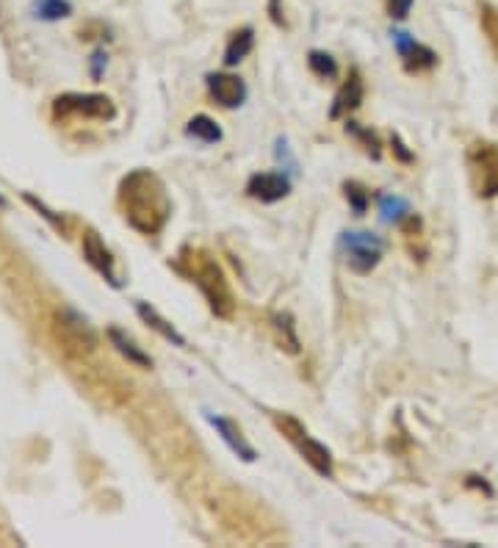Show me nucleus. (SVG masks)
Here are the masks:
<instances>
[{
	"mask_svg": "<svg viewBox=\"0 0 498 548\" xmlns=\"http://www.w3.org/2000/svg\"><path fill=\"white\" fill-rule=\"evenodd\" d=\"M117 203L125 222L142 236H158L172 216V200L153 170H133L122 178Z\"/></svg>",
	"mask_w": 498,
	"mask_h": 548,
	"instance_id": "f257e3e1",
	"label": "nucleus"
},
{
	"mask_svg": "<svg viewBox=\"0 0 498 548\" xmlns=\"http://www.w3.org/2000/svg\"><path fill=\"white\" fill-rule=\"evenodd\" d=\"M175 269L199 288V294L205 297L216 318H224V321L232 318V313H236V297H232V288L222 266L216 264V257L208 249L186 244L175 257Z\"/></svg>",
	"mask_w": 498,
	"mask_h": 548,
	"instance_id": "f03ea898",
	"label": "nucleus"
},
{
	"mask_svg": "<svg viewBox=\"0 0 498 548\" xmlns=\"http://www.w3.org/2000/svg\"><path fill=\"white\" fill-rule=\"evenodd\" d=\"M272 422H275V427L283 432V438L299 451V455H302V460L319 474V476H332L336 474V460H332V451L324 446V443H319L310 432H308V427L302 424V422H296L293 415H288V413H275L272 415Z\"/></svg>",
	"mask_w": 498,
	"mask_h": 548,
	"instance_id": "7ed1b4c3",
	"label": "nucleus"
},
{
	"mask_svg": "<svg viewBox=\"0 0 498 548\" xmlns=\"http://www.w3.org/2000/svg\"><path fill=\"white\" fill-rule=\"evenodd\" d=\"M465 167H468L471 188L479 200L498 197V144L490 139H476L465 152Z\"/></svg>",
	"mask_w": 498,
	"mask_h": 548,
	"instance_id": "20e7f679",
	"label": "nucleus"
},
{
	"mask_svg": "<svg viewBox=\"0 0 498 548\" xmlns=\"http://www.w3.org/2000/svg\"><path fill=\"white\" fill-rule=\"evenodd\" d=\"M53 117H86V119H100L111 122L117 117V109L111 98L106 94H81V91H66L58 94L53 100Z\"/></svg>",
	"mask_w": 498,
	"mask_h": 548,
	"instance_id": "39448f33",
	"label": "nucleus"
},
{
	"mask_svg": "<svg viewBox=\"0 0 498 548\" xmlns=\"http://www.w3.org/2000/svg\"><path fill=\"white\" fill-rule=\"evenodd\" d=\"M53 330H56L58 344H64V349H70L75 354H89L97 346V333L92 330V325L81 313H75L70 308H64V310L56 313Z\"/></svg>",
	"mask_w": 498,
	"mask_h": 548,
	"instance_id": "423d86ee",
	"label": "nucleus"
},
{
	"mask_svg": "<svg viewBox=\"0 0 498 548\" xmlns=\"http://www.w3.org/2000/svg\"><path fill=\"white\" fill-rule=\"evenodd\" d=\"M341 244L346 249V266L354 274H371L382 261L385 244L374 233H344Z\"/></svg>",
	"mask_w": 498,
	"mask_h": 548,
	"instance_id": "0eeeda50",
	"label": "nucleus"
},
{
	"mask_svg": "<svg viewBox=\"0 0 498 548\" xmlns=\"http://www.w3.org/2000/svg\"><path fill=\"white\" fill-rule=\"evenodd\" d=\"M393 42H396V50H398V58H402V67L405 73L410 75H421V73H429L438 67V53L415 42L410 34H405V30H396L393 34Z\"/></svg>",
	"mask_w": 498,
	"mask_h": 548,
	"instance_id": "6e6552de",
	"label": "nucleus"
},
{
	"mask_svg": "<svg viewBox=\"0 0 498 548\" xmlns=\"http://www.w3.org/2000/svg\"><path fill=\"white\" fill-rule=\"evenodd\" d=\"M208 91L211 98L222 106V109H239L247 100V83L239 75L230 73H211L208 78Z\"/></svg>",
	"mask_w": 498,
	"mask_h": 548,
	"instance_id": "1a4fd4ad",
	"label": "nucleus"
},
{
	"mask_svg": "<svg viewBox=\"0 0 498 548\" xmlns=\"http://www.w3.org/2000/svg\"><path fill=\"white\" fill-rule=\"evenodd\" d=\"M247 195L258 203H280L291 195V180L277 172H260L247 180Z\"/></svg>",
	"mask_w": 498,
	"mask_h": 548,
	"instance_id": "9d476101",
	"label": "nucleus"
},
{
	"mask_svg": "<svg viewBox=\"0 0 498 548\" xmlns=\"http://www.w3.org/2000/svg\"><path fill=\"white\" fill-rule=\"evenodd\" d=\"M83 255H86V261L103 274L111 285H119V277L114 272V255L111 249L103 244V239H100L94 231H86L83 233Z\"/></svg>",
	"mask_w": 498,
	"mask_h": 548,
	"instance_id": "9b49d317",
	"label": "nucleus"
},
{
	"mask_svg": "<svg viewBox=\"0 0 498 548\" xmlns=\"http://www.w3.org/2000/svg\"><path fill=\"white\" fill-rule=\"evenodd\" d=\"M363 98H365V83H363L360 73L352 70V73L346 75V81L341 83V89L336 91V100H332V111H329V117H332V119H341L344 114L360 109Z\"/></svg>",
	"mask_w": 498,
	"mask_h": 548,
	"instance_id": "f8f14e48",
	"label": "nucleus"
},
{
	"mask_svg": "<svg viewBox=\"0 0 498 548\" xmlns=\"http://www.w3.org/2000/svg\"><path fill=\"white\" fill-rule=\"evenodd\" d=\"M208 422L214 424V430L222 435V440H224L232 451H236L241 460H247V463L258 460V451L249 446V440L244 438V432H241V427H239L236 422H230V418H224V415H208Z\"/></svg>",
	"mask_w": 498,
	"mask_h": 548,
	"instance_id": "ddd939ff",
	"label": "nucleus"
},
{
	"mask_svg": "<svg viewBox=\"0 0 498 548\" xmlns=\"http://www.w3.org/2000/svg\"><path fill=\"white\" fill-rule=\"evenodd\" d=\"M252 50H255V28L252 25H241V28H236L227 37L224 64H227V67H236V64L244 61Z\"/></svg>",
	"mask_w": 498,
	"mask_h": 548,
	"instance_id": "4468645a",
	"label": "nucleus"
},
{
	"mask_svg": "<svg viewBox=\"0 0 498 548\" xmlns=\"http://www.w3.org/2000/svg\"><path fill=\"white\" fill-rule=\"evenodd\" d=\"M109 338H111V344L117 346V352L122 354V358H127V363L139 366V369H153V358H150V354H147L144 349H139L125 333H119L117 327H111V330H109Z\"/></svg>",
	"mask_w": 498,
	"mask_h": 548,
	"instance_id": "2eb2a0df",
	"label": "nucleus"
},
{
	"mask_svg": "<svg viewBox=\"0 0 498 548\" xmlns=\"http://www.w3.org/2000/svg\"><path fill=\"white\" fill-rule=\"evenodd\" d=\"M272 330L275 338L280 344V349H285L288 354H299V335H296V325H293V316L291 313H275L272 316Z\"/></svg>",
	"mask_w": 498,
	"mask_h": 548,
	"instance_id": "dca6fc26",
	"label": "nucleus"
},
{
	"mask_svg": "<svg viewBox=\"0 0 498 548\" xmlns=\"http://www.w3.org/2000/svg\"><path fill=\"white\" fill-rule=\"evenodd\" d=\"M136 310H139V316H142V321H144V325L147 327H153L158 335H163L166 341H172V344H178V346H186V338L170 325V321H166V318H161L158 316V310L155 308H150L147 302H139L136 305Z\"/></svg>",
	"mask_w": 498,
	"mask_h": 548,
	"instance_id": "f3484780",
	"label": "nucleus"
},
{
	"mask_svg": "<svg viewBox=\"0 0 498 548\" xmlns=\"http://www.w3.org/2000/svg\"><path fill=\"white\" fill-rule=\"evenodd\" d=\"M186 136L199 139V142H205V144H214V142H222V127L208 114H197V117H191L186 122Z\"/></svg>",
	"mask_w": 498,
	"mask_h": 548,
	"instance_id": "a211bd4d",
	"label": "nucleus"
},
{
	"mask_svg": "<svg viewBox=\"0 0 498 548\" xmlns=\"http://www.w3.org/2000/svg\"><path fill=\"white\" fill-rule=\"evenodd\" d=\"M476 12H479V25H482V34L493 50V56L498 58V9L490 4V0H479L476 4Z\"/></svg>",
	"mask_w": 498,
	"mask_h": 548,
	"instance_id": "6ab92c4d",
	"label": "nucleus"
},
{
	"mask_svg": "<svg viewBox=\"0 0 498 548\" xmlns=\"http://www.w3.org/2000/svg\"><path fill=\"white\" fill-rule=\"evenodd\" d=\"M31 14L45 22H56V20H64L73 14V4L70 0H33Z\"/></svg>",
	"mask_w": 498,
	"mask_h": 548,
	"instance_id": "aec40b11",
	"label": "nucleus"
},
{
	"mask_svg": "<svg viewBox=\"0 0 498 548\" xmlns=\"http://www.w3.org/2000/svg\"><path fill=\"white\" fill-rule=\"evenodd\" d=\"M344 131H346L352 139H357V142L363 144V150L369 152L371 158H380V155H382V142H380V136H377L374 131H369V127H363V125L346 119V127H344Z\"/></svg>",
	"mask_w": 498,
	"mask_h": 548,
	"instance_id": "412c9836",
	"label": "nucleus"
},
{
	"mask_svg": "<svg viewBox=\"0 0 498 548\" xmlns=\"http://www.w3.org/2000/svg\"><path fill=\"white\" fill-rule=\"evenodd\" d=\"M344 197H346L349 208L354 211V216H363L365 211H369V205H371V191L365 188L363 183H357V180H346L344 183Z\"/></svg>",
	"mask_w": 498,
	"mask_h": 548,
	"instance_id": "4be33fe9",
	"label": "nucleus"
},
{
	"mask_svg": "<svg viewBox=\"0 0 498 548\" xmlns=\"http://www.w3.org/2000/svg\"><path fill=\"white\" fill-rule=\"evenodd\" d=\"M308 67L313 70V75H319L324 81L338 78V61L332 58L329 53H324V50H310L308 53Z\"/></svg>",
	"mask_w": 498,
	"mask_h": 548,
	"instance_id": "5701e85b",
	"label": "nucleus"
},
{
	"mask_svg": "<svg viewBox=\"0 0 498 548\" xmlns=\"http://www.w3.org/2000/svg\"><path fill=\"white\" fill-rule=\"evenodd\" d=\"M380 211H382V216L388 219V222H402L407 213H410V205L402 200V197H390V195H382L380 197Z\"/></svg>",
	"mask_w": 498,
	"mask_h": 548,
	"instance_id": "b1692460",
	"label": "nucleus"
},
{
	"mask_svg": "<svg viewBox=\"0 0 498 548\" xmlns=\"http://www.w3.org/2000/svg\"><path fill=\"white\" fill-rule=\"evenodd\" d=\"M415 0H385V12L390 20H407Z\"/></svg>",
	"mask_w": 498,
	"mask_h": 548,
	"instance_id": "393cba45",
	"label": "nucleus"
},
{
	"mask_svg": "<svg viewBox=\"0 0 498 548\" xmlns=\"http://www.w3.org/2000/svg\"><path fill=\"white\" fill-rule=\"evenodd\" d=\"M390 144H393V152H396V158L398 161H402V164H413V161H415V155L407 150V144L402 142V139H398L396 134L390 136Z\"/></svg>",
	"mask_w": 498,
	"mask_h": 548,
	"instance_id": "a878e982",
	"label": "nucleus"
},
{
	"mask_svg": "<svg viewBox=\"0 0 498 548\" xmlns=\"http://www.w3.org/2000/svg\"><path fill=\"white\" fill-rule=\"evenodd\" d=\"M25 200H28V203H31L33 208H37V211H39V213H42V216H45L48 222H53V224H56V228H58V231L64 228V219H61V216H56L53 211H48V208H45V203H39L37 197H31V195H25Z\"/></svg>",
	"mask_w": 498,
	"mask_h": 548,
	"instance_id": "bb28decb",
	"label": "nucleus"
},
{
	"mask_svg": "<svg viewBox=\"0 0 498 548\" xmlns=\"http://www.w3.org/2000/svg\"><path fill=\"white\" fill-rule=\"evenodd\" d=\"M106 64H109V56H106L103 50H97V53L92 56V75H94V78L103 75V67H106Z\"/></svg>",
	"mask_w": 498,
	"mask_h": 548,
	"instance_id": "cd10ccee",
	"label": "nucleus"
},
{
	"mask_svg": "<svg viewBox=\"0 0 498 548\" xmlns=\"http://www.w3.org/2000/svg\"><path fill=\"white\" fill-rule=\"evenodd\" d=\"M465 485H468V488H476V491H482L485 496H493V488L487 485V482H485L482 476H468V479H465Z\"/></svg>",
	"mask_w": 498,
	"mask_h": 548,
	"instance_id": "c85d7f7f",
	"label": "nucleus"
},
{
	"mask_svg": "<svg viewBox=\"0 0 498 548\" xmlns=\"http://www.w3.org/2000/svg\"><path fill=\"white\" fill-rule=\"evenodd\" d=\"M6 205V200H4V195H0V208H4Z\"/></svg>",
	"mask_w": 498,
	"mask_h": 548,
	"instance_id": "c756f323",
	"label": "nucleus"
}]
</instances>
